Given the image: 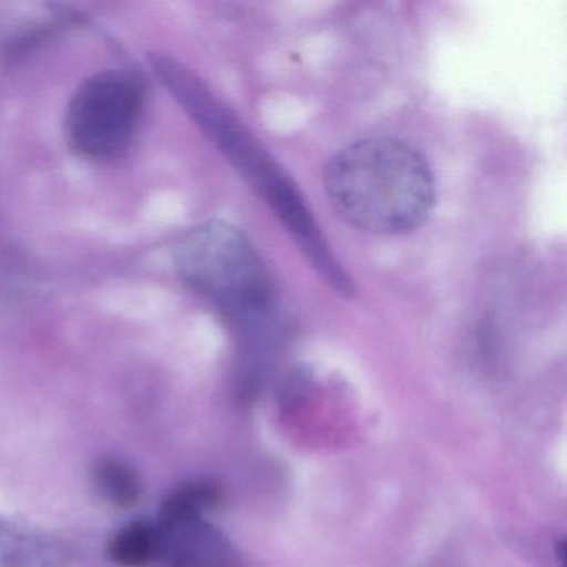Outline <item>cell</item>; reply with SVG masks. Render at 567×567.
Segmentation results:
<instances>
[{"label":"cell","instance_id":"277c9868","mask_svg":"<svg viewBox=\"0 0 567 567\" xmlns=\"http://www.w3.org/2000/svg\"><path fill=\"white\" fill-rule=\"evenodd\" d=\"M145 89L127 71L92 75L72 95L65 112V137L89 161H114L131 148L142 115Z\"/></svg>","mask_w":567,"mask_h":567},{"label":"cell","instance_id":"ba28073f","mask_svg":"<svg viewBox=\"0 0 567 567\" xmlns=\"http://www.w3.org/2000/svg\"><path fill=\"white\" fill-rule=\"evenodd\" d=\"M0 567H51V557L34 537L0 523Z\"/></svg>","mask_w":567,"mask_h":567},{"label":"cell","instance_id":"7a4b0ae2","mask_svg":"<svg viewBox=\"0 0 567 567\" xmlns=\"http://www.w3.org/2000/svg\"><path fill=\"white\" fill-rule=\"evenodd\" d=\"M172 95L215 147L254 185L320 277L341 297H354L357 290L351 278L331 251L300 188L240 118L197 75L181 79Z\"/></svg>","mask_w":567,"mask_h":567},{"label":"cell","instance_id":"8992f818","mask_svg":"<svg viewBox=\"0 0 567 567\" xmlns=\"http://www.w3.org/2000/svg\"><path fill=\"white\" fill-rule=\"evenodd\" d=\"M92 480L99 493L117 507H132L142 496L138 474L124 461L102 460L92 470Z\"/></svg>","mask_w":567,"mask_h":567},{"label":"cell","instance_id":"52a82bcc","mask_svg":"<svg viewBox=\"0 0 567 567\" xmlns=\"http://www.w3.org/2000/svg\"><path fill=\"white\" fill-rule=\"evenodd\" d=\"M109 556L118 566L144 567L158 560L157 526L132 523L112 539Z\"/></svg>","mask_w":567,"mask_h":567},{"label":"cell","instance_id":"5b68a950","mask_svg":"<svg viewBox=\"0 0 567 567\" xmlns=\"http://www.w3.org/2000/svg\"><path fill=\"white\" fill-rule=\"evenodd\" d=\"M157 530L164 567H241L235 544L205 514L162 504Z\"/></svg>","mask_w":567,"mask_h":567},{"label":"cell","instance_id":"6da1fadb","mask_svg":"<svg viewBox=\"0 0 567 567\" xmlns=\"http://www.w3.org/2000/svg\"><path fill=\"white\" fill-rule=\"evenodd\" d=\"M323 188L340 220L378 237L423 227L436 204V181L426 158L393 137L344 145L324 165Z\"/></svg>","mask_w":567,"mask_h":567},{"label":"cell","instance_id":"3957f363","mask_svg":"<svg viewBox=\"0 0 567 567\" xmlns=\"http://www.w3.org/2000/svg\"><path fill=\"white\" fill-rule=\"evenodd\" d=\"M174 260L187 287L241 330L257 331L274 320L277 297L270 271L234 225H198L178 241Z\"/></svg>","mask_w":567,"mask_h":567}]
</instances>
